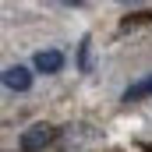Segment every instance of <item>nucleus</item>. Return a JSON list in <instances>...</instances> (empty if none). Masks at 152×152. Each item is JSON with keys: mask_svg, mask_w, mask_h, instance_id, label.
<instances>
[{"mask_svg": "<svg viewBox=\"0 0 152 152\" xmlns=\"http://www.w3.org/2000/svg\"><path fill=\"white\" fill-rule=\"evenodd\" d=\"M50 142H53V127H50V124H42V120L32 124V127L21 134V149H25V152H39V149H46Z\"/></svg>", "mask_w": 152, "mask_h": 152, "instance_id": "obj_1", "label": "nucleus"}, {"mask_svg": "<svg viewBox=\"0 0 152 152\" xmlns=\"http://www.w3.org/2000/svg\"><path fill=\"white\" fill-rule=\"evenodd\" d=\"M145 96H152V75L142 78V81H134V85H127L124 103H138V99H145Z\"/></svg>", "mask_w": 152, "mask_h": 152, "instance_id": "obj_4", "label": "nucleus"}, {"mask_svg": "<svg viewBox=\"0 0 152 152\" xmlns=\"http://www.w3.org/2000/svg\"><path fill=\"white\" fill-rule=\"evenodd\" d=\"M32 64H36V71H42V75H57L64 67V53L60 50H39L36 57H32Z\"/></svg>", "mask_w": 152, "mask_h": 152, "instance_id": "obj_3", "label": "nucleus"}, {"mask_svg": "<svg viewBox=\"0 0 152 152\" xmlns=\"http://www.w3.org/2000/svg\"><path fill=\"white\" fill-rule=\"evenodd\" d=\"M0 81H4L11 92H28V88H32V71L21 67V64H14V67H4V71H0Z\"/></svg>", "mask_w": 152, "mask_h": 152, "instance_id": "obj_2", "label": "nucleus"}]
</instances>
